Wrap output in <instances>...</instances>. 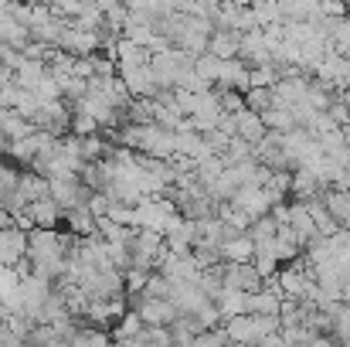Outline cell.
Wrapping results in <instances>:
<instances>
[{
  "mask_svg": "<svg viewBox=\"0 0 350 347\" xmlns=\"http://www.w3.org/2000/svg\"><path fill=\"white\" fill-rule=\"evenodd\" d=\"M75 235H62L55 229H31L27 231V262L38 276L58 283L65 276V266H68V255L75 248Z\"/></svg>",
  "mask_w": 350,
  "mask_h": 347,
  "instance_id": "1",
  "label": "cell"
},
{
  "mask_svg": "<svg viewBox=\"0 0 350 347\" xmlns=\"http://www.w3.org/2000/svg\"><path fill=\"white\" fill-rule=\"evenodd\" d=\"M180 218V208L174 201V194H153L133 205V229H150L167 235V229Z\"/></svg>",
  "mask_w": 350,
  "mask_h": 347,
  "instance_id": "2",
  "label": "cell"
},
{
  "mask_svg": "<svg viewBox=\"0 0 350 347\" xmlns=\"http://www.w3.org/2000/svg\"><path fill=\"white\" fill-rule=\"evenodd\" d=\"M225 331H228L234 347H255L262 344L269 334L282 331V320L279 317H262V313H241V317L225 324Z\"/></svg>",
  "mask_w": 350,
  "mask_h": 347,
  "instance_id": "3",
  "label": "cell"
},
{
  "mask_svg": "<svg viewBox=\"0 0 350 347\" xmlns=\"http://www.w3.org/2000/svg\"><path fill=\"white\" fill-rule=\"evenodd\" d=\"M150 58H153V55H150ZM150 58L119 62V79H122V86L129 89L133 99H157V96H160V86H157V79H153Z\"/></svg>",
  "mask_w": 350,
  "mask_h": 347,
  "instance_id": "4",
  "label": "cell"
},
{
  "mask_svg": "<svg viewBox=\"0 0 350 347\" xmlns=\"http://www.w3.org/2000/svg\"><path fill=\"white\" fill-rule=\"evenodd\" d=\"M85 170V157H82V140L79 136H65L55 150V157L44 164L48 177H79Z\"/></svg>",
  "mask_w": 350,
  "mask_h": 347,
  "instance_id": "5",
  "label": "cell"
},
{
  "mask_svg": "<svg viewBox=\"0 0 350 347\" xmlns=\"http://www.w3.org/2000/svg\"><path fill=\"white\" fill-rule=\"evenodd\" d=\"M51 279H44V276H38V272H27V276H21V310L17 313H24V317H31L34 324H41V310H44V303L51 300Z\"/></svg>",
  "mask_w": 350,
  "mask_h": 347,
  "instance_id": "6",
  "label": "cell"
},
{
  "mask_svg": "<svg viewBox=\"0 0 350 347\" xmlns=\"http://www.w3.org/2000/svg\"><path fill=\"white\" fill-rule=\"evenodd\" d=\"M275 283L286 300H313V293H317V272L303 262H293L289 269H282Z\"/></svg>",
  "mask_w": 350,
  "mask_h": 347,
  "instance_id": "7",
  "label": "cell"
},
{
  "mask_svg": "<svg viewBox=\"0 0 350 347\" xmlns=\"http://www.w3.org/2000/svg\"><path fill=\"white\" fill-rule=\"evenodd\" d=\"M133 310L143 317L146 327H174V320L180 317V310L170 303V300H160V296H136L133 300Z\"/></svg>",
  "mask_w": 350,
  "mask_h": 347,
  "instance_id": "8",
  "label": "cell"
},
{
  "mask_svg": "<svg viewBox=\"0 0 350 347\" xmlns=\"http://www.w3.org/2000/svg\"><path fill=\"white\" fill-rule=\"evenodd\" d=\"M48 184H51V198L62 205V211H75V208L89 205V198H92V191L79 177H48Z\"/></svg>",
  "mask_w": 350,
  "mask_h": 347,
  "instance_id": "9",
  "label": "cell"
},
{
  "mask_svg": "<svg viewBox=\"0 0 350 347\" xmlns=\"http://www.w3.org/2000/svg\"><path fill=\"white\" fill-rule=\"evenodd\" d=\"M228 205H232V208H238L241 215H248L252 222H258V218L272 215V208H275L265 188H238Z\"/></svg>",
  "mask_w": 350,
  "mask_h": 347,
  "instance_id": "10",
  "label": "cell"
},
{
  "mask_svg": "<svg viewBox=\"0 0 350 347\" xmlns=\"http://www.w3.org/2000/svg\"><path fill=\"white\" fill-rule=\"evenodd\" d=\"M103 48V34L99 31H82L75 24H65V34H62V51L65 55H75V58H89Z\"/></svg>",
  "mask_w": 350,
  "mask_h": 347,
  "instance_id": "11",
  "label": "cell"
},
{
  "mask_svg": "<svg viewBox=\"0 0 350 347\" xmlns=\"http://www.w3.org/2000/svg\"><path fill=\"white\" fill-rule=\"evenodd\" d=\"M180 313H198L201 307L211 303V296L201 290V283H180V279H170V296H167Z\"/></svg>",
  "mask_w": 350,
  "mask_h": 347,
  "instance_id": "12",
  "label": "cell"
},
{
  "mask_svg": "<svg viewBox=\"0 0 350 347\" xmlns=\"http://www.w3.org/2000/svg\"><path fill=\"white\" fill-rule=\"evenodd\" d=\"M27 259V231L21 225H0V266H17Z\"/></svg>",
  "mask_w": 350,
  "mask_h": 347,
  "instance_id": "13",
  "label": "cell"
},
{
  "mask_svg": "<svg viewBox=\"0 0 350 347\" xmlns=\"http://www.w3.org/2000/svg\"><path fill=\"white\" fill-rule=\"evenodd\" d=\"M221 276H225V286L241 290V293H255V290L265 286L262 272H258L252 262H225V266H221Z\"/></svg>",
  "mask_w": 350,
  "mask_h": 347,
  "instance_id": "14",
  "label": "cell"
},
{
  "mask_svg": "<svg viewBox=\"0 0 350 347\" xmlns=\"http://www.w3.org/2000/svg\"><path fill=\"white\" fill-rule=\"evenodd\" d=\"M31 123H34V129H44V133H51V136L72 133V113L62 106V99H55V103H44Z\"/></svg>",
  "mask_w": 350,
  "mask_h": 347,
  "instance_id": "15",
  "label": "cell"
},
{
  "mask_svg": "<svg viewBox=\"0 0 350 347\" xmlns=\"http://www.w3.org/2000/svg\"><path fill=\"white\" fill-rule=\"evenodd\" d=\"M286 225L293 229L296 242H299L303 248H306L310 242H317V238H320V231H317V222H313V215H310L306 201H293V205H289V218H286Z\"/></svg>",
  "mask_w": 350,
  "mask_h": 347,
  "instance_id": "16",
  "label": "cell"
},
{
  "mask_svg": "<svg viewBox=\"0 0 350 347\" xmlns=\"http://www.w3.org/2000/svg\"><path fill=\"white\" fill-rule=\"evenodd\" d=\"M122 317H126L122 296H116V300H92L89 310H85V320H89L92 327H116Z\"/></svg>",
  "mask_w": 350,
  "mask_h": 347,
  "instance_id": "17",
  "label": "cell"
},
{
  "mask_svg": "<svg viewBox=\"0 0 350 347\" xmlns=\"http://www.w3.org/2000/svg\"><path fill=\"white\" fill-rule=\"evenodd\" d=\"M234 136L245 140V143H252V146H258V143L269 136V126H265L262 113H252V110L234 113Z\"/></svg>",
  "mask_w": 350,
  "mask_h": 347,
  "instance_id": "18",
  "label": "cell"
},
{
  "mask_svg": "<svg viewBox=\"0 0 350 347\" xmlns=\"http://www.w3.org/2000/svg\"><path fill=\"white\" fill-rule=\"evenodd\" d=\"M24 215H27L31 229H55V225L65 218V211H62V205H58L55 198H41V201L27 205Z\"/></svg>",
  "mask_w": 350,
  "mask_h": 347,
  "instance_id": "19",
  "label": "cell"
},
{
  "mask_svg": "<svg viewBox=\"0 0 350 347\" xmlns=\"http://www.w3.org/2000/svg\"><path fill=\"white\" fill-rule=\"evenodd\" d=\"M51 75V68H48V62L44 58H24L21 65H17V72H14V86H21V89H38L44 79Z\"/></svg>",
  "mask_w": 350,
  "mask_h": 347,
  "instance_id": "20",
  "label": "cell"
},
{
  "mask_svg": "<svg viewBox=\"0 0 350 347\" xmlns=\"http://www.w3.org/2000/svg\"><path fill=\"white\" fill-rule=\"evenodd\" d=\"M0 307L7 313L21 310V272L14 266H0Z\"/></svg>",
  "mask_w": 350,
  "mask_h": 347,
  "instance_id": "21",
  "label": "cell"
},
{
  "mask_svg": "<svg viewBox=\"0 0 350 347\" xmlns=\"http://www.w3.org/2000/svg\"><path fill=\"white\" fill-rule=\"evenodd\" d=\"M323 191H327V184L320 181V174H317L313 167H296V170H293V194H296L299 201L320 198Z\"/></svg>",
  "mask_w": 350,
  "mask_h": 347,
  "instance_id": "22",
  "label": "cell"
},
{
  "mask_svg": "<svg viewBox=\"0 0 350 347\" xmlns=\"http://www.w3.org/2000/svg\"><path fill=\"white\" fill-rule=\"evenodd\" d=\"M252 259H255V238L248 231H238L232 238H225L221 262H252Z\"/></svg>",
  "mask_w": 350,
  "mask_h": 347,
  "instance_id": "23",
  "label": "cell"
},
{
  "mask_svg": "<svg viewBox=\"0 0 350 347\" xmlns=\"http://www.w3.org/2000/svg\"><path fill=\"white\" fill-rule=\"evenodd\" d=\"M34 133V123L24 119L17 110H0V140L14 143V140H24Z\"/></svg>",
  "mask_w": 350,
  "mask_h": 347,
  "instance_id": "24",
  "label": "cell"
},
{
  "mask_svg": "<svg viewBox=\"0 0 350 347\" xmlns=\"http://www.w3.org/2000/svg\"><path fill=\"white\" fill-rule=\"evenodd\" d=\"M323 201H327L334 222L340 229H350V191H344V188H327L323 191Z\"/></svg>",
  "mask_w": 350,
  "mask_h": 347,
  "instance_id": "25",
  "label": "cell"
},
{
  "mask_svg": "<svg viewBox=\"0 0 350 347\" xmlns=\"http://www.w3.org/2000/svg\"><path fill=\"white\" fill-rule=\"evenodd\" d=\"M238 44H241V34L238 31H218V34H211V41H208V51L215 55V58H221V62H232L234 55H238Z\"/></svg>",
  "mask_w": 350,
  "mask_h": 347,
  "instance_id": "26",
  "label": "cell"
},
{
  "mask_svg": "<svg viewBox=\"0 0 350 347\" xmlns=\"http://www.w3.org/2000/svg\"><path fill=\"white\" fill-rule=\"evenodd\" d=\"M65 222H68L72 235H79V238L99 235V218L89 211V205H82V208H75V211H65Z\"/></svg>",
  "mask_w": 350,
  "mask_h": 347,
  "instance_id": "27",
  "label": "cell"
},
{
  "mask_svg": "<svg viewBox=\"0 0 350 347\" xmlns=\"http://www.w3.org/2000/svg\"><path fill=\"white\" fill-rule=\"evenodd\" d=\"M245 300H248V293L232 290V286H225V290L218 293V300H215V303H218V310H221V320H225V324L245 313Z\"/></svg>",
  "mask_w": 350,
  "mask_h": 347,
  "instance_id": "28",
  "label": "cell"
},
{
  "mask_svg": "<svg viewBox=\"0 0 350 347\" xmlns=\"http://www.w3.org/2000/svg\"><path fill=\"white\" fill-rule=\"evenodd\" d=\"M265 119V126L272 129V133H293L299 123H296V113L293 110H286V106H272L269 113H262Z\"/></svg>",
  "mask_w": 350,
  "mask_h": 347,
  "instance_id": "29",
  "label": "cell"
},
{
  "mask_svg": "<svg viewBox=\"0 0 350 347\" xmlns=\"http://www.w3.org/2000/svg\"><path fill=\"white\" fill-rule=\"evenodd\" d=\"M218 82H221L228 92H232V89H248V68L238 65V62L232 58V62L221 65V79H218Z\"/></svg>",
  "mask_w": 350,
  "mask_h": 347,
  "instance_id": "30",
  "label": "cell"
},
{
  "mask_svg": "<svg viewBox=\"0 0 350 347\" xmlns=\"http://www.w3.org/2000/svg\"><path fill=\"white\" fill-rule=\"evenodd\" d=\"M221 65H225V62H221V58H215L211 51H208V55H201V58H194V72H198L208 86L221 79Z\"/></svg>",
  "mask_w": 350,
  "mask_h": 347,
  "instance_id": "31",
  "label": "cell"
},
{
  "mask_svg": "<svg viewBox=\"0 0 350 347\" xmlns=\"http://www.w3.org/2000/svg\"><path fill=\"white\" fill-rule=\"evenodd\" d=\"M146 331V324H143V317L136 313V310H126V317L116 324V331H113V341H122V337H136V334H143Z\"/></svg>",
  "mask_w": 350,
  "mask_h": 347,
  "instance_id": "32",
  "label": "cell"
},
{
  "mask_svg": "<svg viewBox=\"0 0 350 347\" xmlns=\"http://www.w3.org/2000/svg\"><path fill=\"white\" fill-rule=\"evenodd\" d=\"M272 106H275L272 89H248V92H245V110H252V113H269Z\"/></svg>",
  "mask_w": 350,
  "mask_h": 347,
  "instance_id": "33",
  "label": "cell"
},
{
  "mask_svg": "<svg viewBox=\"0 0 350 347\" xmlns=\"http://www.w3.org/2000/svg\"><path fill=\"white\" fill-rule=\"evenodd\" d=\"M96 133H99V123L92 116H85V113L72 116V136H96Z\"/></svg>",
  "mask_w": 350,
  "mask_h": 347,
  "instance_id": "34",
  "label": "cell"
},
{
  "mask_svg": "<svg viewBox=\"0 0 350 347\" xmlns=\"http://www.w3.org/2000/svg\"><path fill=\"white\" fill-rule=\"evenodd\" d=\"M344 103H347V113H350V92H347V96H344Z\"/></svg>",
  "mask_w": 350,
  "mask_h": 347,
  "instance_id": "35",
  "label": "cell"
},
{
  "mask_svg": "<svg viewBox=\"0 0 350 347\" xmlns=\"http://www.w3.org/2000/svg\"><path fill=\"white\" fill-rule=\"evenodd\" d=\"M255 347H262V344H255Z\"/></svg>",
  "mask_w": 350,
  "mask_h": 347,
  "instance_id": "36",
  "label": "cell"
}]
</instances>
